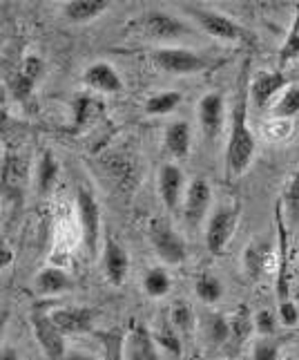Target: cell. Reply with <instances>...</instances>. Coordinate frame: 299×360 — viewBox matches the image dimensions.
Wrapping results in <instances>:
<instances>
[{"mask_svg":"<svg viewBox=\"0 0 299 360\" xmlns=\"http://www.w3.org/2000/svg\"><path fill=\"white\" fill-rule=\"evenodd\" d=\"M3 181H5V195H18V186L25 181V164L18 155L5 153V166H3Z\"/></svg>","mask_w":299,"mask_h":360,"instance_id":"23","label":"cell"},{"mask_svg":"<svg viewBox=\"0 0 299 360\" xmlns=\"http://www.w3.org/2000/svg\"><path fill=\"white\" fill-rule=\"evenodd\" d=\"M253 325H255V320L251 318V314H248V309L246 304H241L239 309H237V314L230 318V340L239 347L248 340V336H251V331H253ZM228 340V342H230Z\"/></svg>","mask_w":299,"mask_h":360,"instance_id":"25","label":"cell"},{"mask_svg":"<svg viewBox=\"0 0 299 360\" xmlns=\"http://www.w3.org/2000/svg\"><path fill=\"white\" fill-rule=\"evenodd\" d=\"M52 320L58 325V329L69 336V333H85L92 329L94 311L90 307H67V309H56L52 314Z\"/></svg>","mask_w":299,"mask_h":360,"instance_id":"16","label":"cell"},{"mask_svg":"<svg viewBox=\"0 0 299 360\" xmlns=\"http://www.w3.org/2000/svg\"><path fill=\"white\" fill-rule=\"evenodd\" d=\"M281 204H284L286 217H288L291 226H299V170L293 175L288 188H286Z\"/></svg>","mask_w":299,"mask_h":360,"instance_id":"30","label":"cell"},{"mask_svg":"<svg viewBox=\"0 0 299 360\" xmlns=\"http://www.w3.org/2000/svg\"><path fill=\"white\" fill-rule=\"evenodd\" d=\"M199 110V123H201L204 136L208 141H215L223 130V121H226V103H223L221 92H208L201 96L197 105Z\"/></svg>","mask_w":299,"mask_h":360,"instance_id":"10","label":"cell"},{"mask_svg":"<svg viewBox=\"0 0 299 360\" xmlns=\"http://www.w3.org/2000/svg\"><path fill=\"white\" fill-rule=\"evenodd\" d=\"M32 327H34V336L39 340L41 349L47 358H63L65 352V333L58 329V325L52 320V314H34L32 316Z\"/></svg>","mask_w":299,"mask_h":360,"instance_id":"9","label":"cell"},{"mask_svg":"<svg viewBox=\"0 0 299 360\" xmlns=\"http://www.w3.org/2000/svg\"><path fill=\"white\" fill-rule=\"evenodd\" d=\"M11 259H14V253H11L9 244H3V269H7L11 264Z\"/></svg>","mask_w":299,"mask_h":360,"instance_id":"40","label":"cell"},{"mask_svg":"<svg viewBox=\"0 0 299 360\" xmlns=\"http://www.w3.org/2000/svg\"><path fill=\"white\" fill-rule=\"evenodd\" d=\"M72 278L58 266H47L36 276V291L43 295H58L72 289Z\"/></svg>","mask_w":299,"mask_h":360,"instance_id":"21","label":"cell"},{"mask_svg":"<svg viewBox=\"0 0 299 360\" xmlns=\"http://www.w3.org/2000/svg\"><path fill=\"white\" fill-rule=\"evenodd\" d=\"M103 347H105V356L107 358H121L126 356V336L119 329H112L101 336Z\"/></svg>","mask_w":299,"mask_h":360,"instance_id":"34","label":"cell"},{"mask_svg":"<svg viewBox=\"0 0 299 360\" xmlns=\"http://www.w3.org/2000/svg\"><path fill=\"white\" fill-rule=\"evenodd\" d=\"M190 14L206 34L215 36V39H219L223 43H237V41H246L248 39V32L241 27V25L237 20H232L230 16L221 14V11H215V9H190Z\"/></svg>","mask_w":299,"mask_h":360,"instance_id":"5","label":"cell"},{"mask_svg":"<svg viewBox=\"0 0 299 360\" xmlns=\"http://www.w3.org/2000/svg\"><path fill=\"white\" fill-rule=\"evenodd\" d=\"M166 150L174 159H185L190 155V126H188V121H174L166 128Z\"/></svg>","mask_w":299,"mask_h":360,"instance_id":"20","label":"cell"},{"mask_svg":"<svg viewBox=\"0 0 299 360\" xmlns=\"http://www.w3.org/2000/svg\"><path fill=\"white\" fill-rule=\"evenodd\" d=\"M275 327H277V320L272 311H259L255 316V329L261 333V336H272V333H275Z\"/></svg>","mask_w":299,"mask_h":360,"instance_id":"36","label":"cell"},{"mask_svg":"<svg viewBox=\"0 0 299 360\" xmlns=\"http://www.w3.org/2000/svg\"><path fill=\"white\" fill-rule=\"evenodd\" d=\"M58 179V161L56 157L45 150L39 159V166H36V186H39V193H49L54 188V184Z\"/></svg>","mask_w":299,"mask_h":360,"instance_id":"22","label":"cell"},{"mask_svg":"<svg viewBox=\"0 0 299 360\" xmlns=\"http://www.w3.org/2000/svg\"><path fill=\"white\" fill-rule=\"evenodd\" d=\"M275 224L279 235V253H277V300L284 302L288 300V240H286V226H284V215H281V204L275 210Z\"/></svg>","mask_w":299,"mask_h":360,"instance_id":"18","label":"cell"},{"mask_svg":"<svg viewBox=\"0 0 299 360\" xmlns=\"http://www.w3.org/2000/svg\"><path fill=\"white\" fill-rule=\"evenodd\" d=\"M83 83L90 90L103 92V94H119L123 90V79L121 74L112 68L109 63H94L85 70L83 74Z\"/></svg>","mask_w":299,"mask_h":360,"instance_id":"14","label":"cell"},{"mask_svg":"<svg viewBox=\"0 0 299 360\" xmlns=\"http://www.w3.org/2000/svg\"><path fill=\"white\" fill-rule=\"evenodd\" d=\"M210 202H213L210 184L206 179H194L188 186V191H185V197H183V219L190 231H197L204 224Z\"/></svg>","mask_w":299,"mask_h":360,"instance_id":"8","label":"cell"},{"mask_svg":"<svg viewBox=\"0 0 299 360\" xmlns=\"http://www.w3.org/2000/svg\"><path fill=\"white\" fill-rule=\"evenodd\" d=\"M109 0H69L63 7V16L72 22H90L107 11Z\"/></svg>","mask_w":299,"mask_h":360,"instance_id":"19","label":"cell"},{"mask_svg":"<svg viewBox=\"0 0 299 360\" xmlns=\"http://www.w3.org/2000/svg\"><path fill=\"white\" fill-rule=\"evenodd\" d=\"M103 262H105V278L114 284V287L126 282L128 271H130V257H128L126 248H123L117 240H112V238L105 240Z\"/></svg>","mask_w":299,"mask_h":360,"instance_id":"17","label":"cell"},{"mask_svg":"<svg viewBox=\"0 0 299 360\" xmlns=\"http://www.w3.org/2000/svg\"><path fill=\"white\" fill-rule=\"evenodd\" d=\"M136 27L154 41H174V39H181L185 34H190L188 25L179 20L177 16L166 14V11H147L145 16L139 18Z\"/></svg>","mask_w":299,"mask_h":360,"instance_id":"7","label":"cell"},{"mask_svg":"<svg viewBox=\"0 0 299 360\" xmlns=\"http://www.w3.org/2000/svg\"><path fill=\"white\" fill-rule=\"evenodd\" d=\"M239 224V206H221L208 217L206 224V246L213 255H219L232 240Z\"/></svg>","mask_w":299,"mask_h":360,"instance_id":"4","label":"cell"},{"mask_svg":"<svg viewBox=\"0 0 299 360\" xmlns=\"http://www.w3.org/2000/svg\"><path fill=\"white\" fill-rule=\"evenodd\" d=\"M244 262H246V273L251 276L253 280H257L261 273L266 271V262H268V246L266 244H253L246 248V255H244Z\"/></svg>","mask_w":299,"mask_h":360,"instance_id":"27","label":"cell"},{"mask_svg":"<svg viewBox=\"0 0 299 360\" xmlns=\"http://www.w3.org/2000/svg\"><path fill=\"white\" fill-rule=\"evenodd\" d=\"M279 318L286 327H293L297 325V320H299V314H297V307L291 302V300H284L279 302Z\"/></svg>","mask_w":299,"mask_h":360,"instance_id":"38","label":"cell"},{"mask_svg":"<svg viewBox=\"0 0 299 360\" xmlns=\"http://www.w3.org/2000/svg\"><path fill=\"white\" fill-rule=\"evenodd\" d=\"M92 108H94V101H92L90 96H81V98L74 101V117H77V128H81L83 123L90 119Z\"/></svg>","mask_w":299,"mask_h":360,"instance_id":"37","label":"cell"},{"mask_svg":"<svg viewBox=\"0 0 299 360\" xmlns=\"http://www.w3.org/2000/svg\"><path fill=\"white\" fill-rule=\"evenodd\" d=\"M194 291H197L199 300H201V302H206V304H215V302L221 300L223 287H221V282H219L215 276H210V273H204V276L197 280Z\"/></svg>","mask_w":299,"mask_h":360,"instance_id":"28","label":"cell"},{"mask_svg":"<svg viewBox=\"0 0 299 360\" xmlns=\"http://www.w3.org/2000/svg\"><path fill=\"white\" fill-rule=\"evenodd\" d=\"M288 88V79L281 72H257L251 83V98L257 110H264L281 90Z\"/></svg>","mask_w":299,"mask_h":360,"instance_id":"13","label":"cell"},{"mask_svg":"<svg viewBox=\"0 0 299 360\" xmlns=\"http://www.w3.org/2000/svg\"><path fill=\"white\" fill-rule=\"evenodd\" d=\"M206 331L210 342L215 345H223L230 340V320L223 318L221 314H210L206 320Z\"/></svg>","mask_w":299,"mask_h":360,"instance_id":"33","label":"cell"},{"mask_svg":"<svg viewBox=\"0 0 299 360\" xmlns=\"http://www.w3.org/2000/svg\"><path fill=\"white\" fill-rule=\"evenodd\" d=\"M43 74H45V63L39 54L25 56L18 74L14 77V81H11V94H14L16 101H20V103L29 101L36 83L43 79Z\"/></svg>","mask_w":299,"mask_h":360,"instance_id":"11","label":"cell"},{"mask_svg":"<svg viewBox=\"0 0 299 360\" xmlns=\"http://www.w3.org/2000/svg\"><path fill=\"white\" fill-rule=\"evenodd\" d=\"M299 58V3L295 7V16H293V25L291 32L286 36V41L279 49V60L281 63H288V60Z\"/></svg>","mask_w":299,"mask_h":360,"instance_id":"32","label":"cell"},{"mask_svg":"<svg viewBox=\"0 0 299 360\" xmlns=\"http://www.w3.org/2000/svg\"><path fill=\"white\" fill-rule=\"evenodd\" d=\"M150 244H152L154 253L164 259L166 264H183L188 257V248H185L183 238L172 229V224L164 217H154L150 221Z\"/></svg>","mask_w":299,"mask_h":360,"instance_id":"3","label":"cell"},{"mask_svg":"<svg viewBox=\"0 0 299 360\" xmlns=\"http://www.w3.org/2000/svg\"><path fill=\"white\" fill-rule=\"evenodd\" d=\"M183 191H185V175L179 166L174 164H166L159 170V195L164 206L170 210V213H177L179 204L183 202Z\"/></svg>","mask_w":299,"mask_h":360,"instance_id":"12","label":"cell"},{"mask_svg":"<svg viewBox=\"0 0 299 360\" xmlns=\"http://www.w3.org/2000/svg\"><path fill=\"white\" fill-rule=\"evenodd\" d=\"M159 342L157 338L150 333L145 325H136L130 329L128 338H126V358L130 360H152L159 356Z\"/></svg>","mask_w":299,"mask_h":360,"instance_id":"15","label":"cell"},{"mask_svg":"<svg viewBox=\"0 0 299 360\" xmlns=\"http://www.w3.org/2000/svg\"><path fill=\"white\" fill-rule=\"evenodd\" d=\"M297 112H299V88L297 85H288V88L284 90V94L279 96L272 115L277 119H293Z\"/></svg>","mask_w":299,"mask_h":360,"instance_id":"31","label":"cell"},{"mask_svg":"<svg viewBox=\"0 0 299 360\" xmlns=\"http://www.w3.org/2000/svg\"><path fill=\"white\" fill-rule=\"evenodd\" d=\"M152 63L157 70L172 74V77H188L199 74L210 65V56L192 52L185 47H159L152 52Z\"/></svg>","mask_w":299,"mask_h":360,"instance_id":"2","label":"cell"},{"mask_svg":"<svg viewBox=\"0 0 299 360\" xmlns=\"http://www.w3.org/2000/svg\"><path fill=\"white\" fill-rule=\"evenodd\" d=\"M183 101L181 92H174V90H168V92H159L154 96L147 98L145 103V112L152 115V117H159V115H170L172 110H177Z\"/></svg>","mask_w":299,"mask_h":360,"instance_id":"24","label":"cell"},{"mask_svg":"<svg viewBox=\"0 0 299 360\" xmlns=\"http://www.w3.org/2000/svg\"><path fill=\"white\" fill-rule=\"evenodd\" d=\"M253 356L257 360H275L279 356V347H277V342H259L255 347Z\"/></svg>","mask_w":299,"mask_h":360,"instance_id":"39","label":"cell"},{"mask_svg":"<svg viewBox=\"0 0 299 360\" xmlns=\"http://www.w3.org/2000/svg\"><path fill=\"white\" fill-rule=\"evenodd\" d=\"M170 320H172V327L181 331V333H190L194 329V322H197V316H194V309L188 304V302H174L172 304V314H170Z\"/></svg>","mask_w":299,"mask_h":360,"instance_id":"29","label":"cell"},{"mask_svg":"<svg viewBox=\"0 0 299 360\" xmlns=\"http://www.w3.org/2000/svg\"><path fill=\"white\" fill-rule=\"evenodd\" d=\"M143 289H145V293L150 297H164V295H168L170 289H172V280L168 276V271L161 269V266L150 269L145 280H143Z\"/></svg>","mask_w":299,"mask_h":360,"instance_id":"26","label":"cell"},{"mask_svg":"<svg viewBox=\"0 0 299 360\" xmlns=\"http://www.w3.org/2000/svg\"><path fill=\"white\" fill-rule=\"evenodd\" d=\"M157 342L161 349H166L170 356H181L183 354V347H181V338H179V333L177 329H164L157 336Z\"/></svg>","mask_w":299,"mask_h":360,"instance_id":"35","label":"cell"},{"mask_svg":"<svg viewBox=\"0 0 299 360\" xmlns=\"http://www.w3.org/2000/svg\"><path fill=\"white\" fill-rule=\"evenodd\" d=\"M77 206H79L85 246H87V251H90V255H96L98 242H101V208H98L94 195L85 188L77 191Z\"/></svg>","mask_w":299,"mask_h":360,"instance_id":"6","label":"cell"},{"mask_svg":"<svg viewBox=\"0 0 299 360\" xmlns=\"http://www.w3.org/2000/svg\"><path fill=\"white\" fill-rule=\"evenodd\" d=\"M248 68L251 63H244L241 79H239V94L232 108V121H230V134L226 146V177H239L248 170L255 157L257 143L255 136L248 128V103H251V83H248Z\"/></svg>","mask_w":299,"mask_h":360,"instance_id":"1","label":"cell"}]
</instances>
